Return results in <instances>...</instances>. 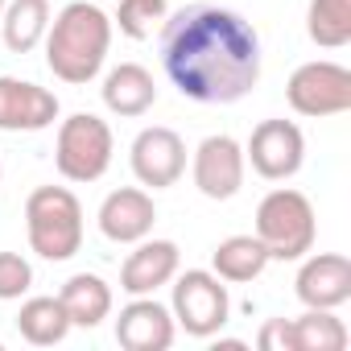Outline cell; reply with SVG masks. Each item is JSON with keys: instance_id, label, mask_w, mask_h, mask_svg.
I'll list each match as a JSON object with an SVG mask.
<instances>
[{"instance_id": "4", "label": "cell", "mask_w": 351, "mask_h": 351, "mask_svg": "<svg viewBox=\"0 0 351 351\" xmlns=\"http://www.w3.org/2000/svg\"><path fill=\"white\" fill-rule=\"evenodd\" d=\"M318 219L302 191L277 186L256 207V240L269 248V261H302L314 248Z\"/></svg>"}, {"instance_id": "12", "label": "cell", "mask_w": 351, "mask_h": 351, "mask_svg": "<svg viewBox=\"0 0 351 351\" xmlns=\"http://www.w3.org/2000/svg\"><path fill=\"white\" fill-rule=\"evenodd\" d=\"M293 289L306 310H339L351 302V261L343 252H314L302 261Z\"/></svg>"}, {"instance_id": "15", "label": "cell", "mask_w": 351, "mask_h": 351, "mask_svg": "<svg viewBox=\"0 0 351 351\" xmlns=\"http://www.w3.org/2000/svg\"><path fill=\"white\" fill-rule=\"evenodd\" d=\"M157 223V207L141 186H120L99 203V232L112 244H136L153 232Z\"/></svg>"}, {"instance_id": "23", "label": "cell", "mask_w": 351, "mask_h": 351, "mask_svg": "<svg viewBox=\"0 0 351 351\" xmlns=\"http://www.w3.org/2000/svg\"><path fill=\"white\" fill-rule=\"evenodd\" d=\"M169 17V5L165 0H120V9H116V25L124 38L132 42H145L153 38V29H161V21Z\"/></svg>"}, {"instance_id": "5", "label": "cell", "mask_w": 351, "mask_h": 351, "mask_svg": "<svg viewBox=\"0 0 351 351\" xmlns=\"http://www.w3.org/2000/svg\"><path fill=\"white\" fill-rule=\"evenodd\" d=\"M112 153H116V141H112L108 120L91 112H75L71 120L58 124L54 165L66 182H99L112 165Z\"/></svg>"}, {"instance_id": "24", "label": "cell", "mask_w": 351, "mask_h": 351, "mask_svg": "<svg viewBox=\"0 0 351 351\" xmlns=\"http://www.w3.org/2000/svg\"><path fill=\"white\" fill-rule=\"evenodd\" d=\"M34 285V269L21 252H0V302H17Z\"/></svg>"}, {"instance_id": "20", "label": "cell", "mask_w": 351, "mask_h": 351, "mask_svg": "<svg viewBox=\"0 0 351 351\" xmlns=\"http://www.w3.org/2000/svg\"><path fill=\"white\" fill-rule=\"evenodd\" d=\"M17 330L25 343L34 347H54L71 335V318H66V306L58 298H29L21 302V314H17Z\"/></svg>"}, {"instance_id": "14", "label": "cell", "mask_w": 351, "mask_h": 351, "mask_svg": "<svg viewBox=\"0 0 351 351\" xmlns=\"http://www.w3.org/2000/svg\"><path fill=\"white\" fill-rule=\"evenodd\" d=\"M182 265V252L173 240H136V252H128V261L120 265V289L132 293V298H149L157 293L161 285L173 281Z\"/></svg>"}, {"instance_id": "19", "label": "cell", "mask_w": 351, "mask_h": 351, "mask_svg": "<svg viewBox=\"0 0 351 351\" xmlns=\"http://www.w3.org/2000/svg\"><path fill=\"white\" fill-rule=\"evenodd\" d=\"M211 269H215V277L236 281V285L256 281V277L269 269V248H265L256 236H228V240L215 244Z\"/></svg>"}, {"instance_id": "26", "label": "cell", "mask_w": 351, "mask_h": 351, "mask_svg": "<svg viewBox=\"0 0 351 351\" xmlns=\"http://www.w3.org/2000/svg\"><path fill=\"white\" fill-rule=\"evenodd\" d=\"M0 13H5V0H0Z\"/></svg>"}, {"instance_id": "8", "label": "cell", "mask_w": 351, "mask_h": 351, "mask_svg": "<svg viewBox=\"0 0 351 351\" xmlns=\"http://www.w3.org/2000/svg\"><path fill=\"white\" fill-rule=\"evenodd\" d=\"M244 161L269 182H285L306 161V136L293 120H261L244 145Z\"/></svg>"}, {"instance_id": "11", "label": "cell", "mask_w": 351, "mask_h": 351, "mask_svg": "<svg viewBox=\"0 0 351 351\" xmlns=\"http://www.w3.org/2000/svg\"><path fill=\"white\" fill-rule=\"evenodd\" d=\"M58 120V95L29 79L0 75V132H42Z\"/></svg>"}, {"instance_id": "3", "label": "cell", "mask_w": 351, "mask_h": 351, "mask_svg": "<svg viewBox=\"0 0 351 351\" xmlns=\"http://www.w3.org/2000/svg\"><path fill=\"white\" fill-rule=\"evenodd\" d=\"M25 232L42 261H71L83 248V203L66 186H38L25 199Z\"/></svg>"}, {"instance_id": "27", "label": "cell", "mask_w": 351, "mask_h": 351, "mask_svg": "<svg viewBox=\"0 0 351 351\" xmlns=\"http://www.w3.org/2000/svg\"><path fill=\"white\" fill-rule=\"evenodd\" d=\"M0 178H5V169H0Z\"/></svg>"}, {"instance_id": "2", "label": "cell", "mask_w": 351, "mask_h": 351, "mask_svg": "<svg viewBox=\"0 0 351 351\" xmlns=\"http://www.w3.org/2000/svg\"><path fill=\"white\" fill-rule=\"evenodd\" d=\"M108 46H112V17L99 5L71 0L46 29V66L62 83L79 87V83H91L104 71Z\"/></svg>"}, {"instance_id": "7", "label": "cell", "mask_w": 351, "mask_h": 351, "mask_svg": "<svg viewBox=\"0 0 351 351\" xmlns=\"http://www.w3.org/2000/svg\"><path fill=\"white\" fill-rule=\"evenodd\" d=\"M285 99L298 116H339L351 108V71L339 62H302L289 83H285Z\"/></svg>"}, {"instance_id": "22", "label": "cell", "mask_w": 351, "mask_h": 351, "mask_svg": "<svg viewBox=\"0 0 351 351\" xmlns=\"http://www.w3.org/2000/svg\"><path fill=\"white\" fill-rule=\"evenodd\" d=\"M293 339L298 351H343L351 335L343 318H335V310H306L302 318H293Z\"/></svg>"}, {"instance_id": "10", "label": "cell", "mask_w": 351, "mask_h": 351, "mask_svg": "<svg viewBox=\"0 0 351 351\" xmlns=\"http://www.w3.org/2000/svg\"><path fill=\"white\" fill-rule=\"evenodd\" d=\"M128 161H132V173H136L141 186L165 191L186 173V141L165 124L141 128L132 149H128Z\"/></svg>"}, {"instance_id": "13", "label": "cell", "mask_w": 351, "mask_h": 351, "mask_svg": "<svg viewBox=\"0 0 351 351\" xmlns=\"http://www.w3.org/2000/svg\"><path fill=\"white\" fill-rule=\"evenodd\" d=\"M173 330H178V322H173L169 306H161L153 293L132 298L116 318V343L124 351H165L173 343Z\"/></svg>"}, {"instance_id": "16", "label": "cell", "mask_w": 351, "mask_h": 351, "mask_svg": "<svg viewBox=\"0 0 351 351\" xmlns=\"http://www.w3.org/2000/svg\"><path fill=\"white\" fill-rule=\"evenodd\" d=\"M99 91H104V108L116 112V116H128V120L145 116V112L157 104V83H153V75H149L141 62H120V66H112Z\"/></svg>"}, {"instance_id": "1", "label": "cell", "mask_w": 351, "mask_h": 351, "mask_svg": "<svg viewBox=\"0 0 351 351\" xmlns=\"http://www.w3.org/2000/svg\"><path fill=\"white\" fill-rule=\"evenodd\" d=\"M161 66L195 104H240L261 83V38L232 9L186 5L161 21Z\"/></svg>"}, {"instance_id": "18", "label": "cell", "mask_w": 351, "mask_h": 351, "mask_svg": "<svg viewBox=\"0 0 351 351\" xmlns=\"http://www.w3.org/2000/svg\"><path fill=\"white\" fill-rule=\"evenodd\" d=\"M50 29V0H5L0 34L13 54H29L38 42H46Z\"/></svg>"}, {"instance_id": "6", "label": "cell", "mask_w": 351, "mask_h": 351, "mask_svg": "<svg viewBox=\"0 0 351 351\" xmlns=\"http://www.w3.org/2000/svg\"><path fill=\"white\" fill-rule=\"evenodd\" d=\"M169 314L186 335L195 339H211L228 326L232 318V298L223 277L207 273V269H186V273H173V302Z\"/></svg>"}, {"instance_id": "17", "label": "cell", "mask_w": 351, "mask_h": 351, "mask_svg": "<svg viewBox=\"0 0 351 351\" xmlns=\"http://www.w3.org/2000/svg\"><path fill=\"white\" fill-rule=\"evenodd\" d=\"M58 302L66 306L71 326L91 330V326H99V322L112 314V285H108L99 273H75V277L62 285Z\"/></svg>"}, {"instance_id": "25", "label": "cell", "mask_w": 351, "mask_h": 351, "mask_svg": "<svg viewBox=\"0 0 351 351\" xmlns=\"http://www.w3.org/2000/svg\"><path fill=\"white\" fill-rule=\"evenodd\" d=\"M256 347H261V351H298L293 318H265V326H261V335H256Z\"/></svg>"}, {"instance_id": "9", "label": "cell", "mask_w": 351, "mask_h": 351, "mask_svg": "<svg viewBox=\"0 0 351 351\" xmlns=\"http://www.w3.org/2000/svg\"><path fill=\"white\" fill-rule=\"evenodd\" d=\"M244 165H248V161H244V145H240L236 136H228V132H215V136H207V141L195 149L191 173H195V186H199L203 199L228 203V199H236L240 186H244Z\"/></svg>"}, {"instance_id": "21", "label": "cell", "mask_w": 351, "mask_h": 351, "mask_svg": "<svg viewBox=\"0 0 351 351\" xmlns=\"http://www.w3.org/2000/svg\"><path fill=\"white\" fill-rule=\"evenodd\" d=\"M306 34L322 50H343L351 42V0H310Z\"/></svg>"}]
</instances>
